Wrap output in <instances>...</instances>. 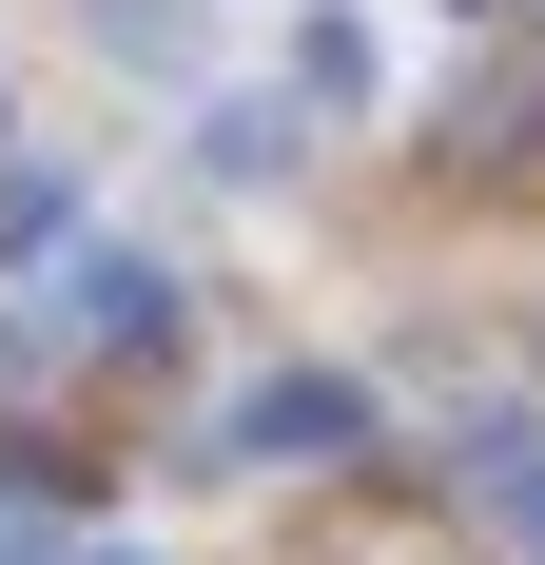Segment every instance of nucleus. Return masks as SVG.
I'll use <instances>...</instances> for the list:
<instances>
[{"instance_id":"nucleus-1","label":"nucleus","mask_w":545,"mask_h":565,"mask_svg":"<svg viewBox=\"0 0 545 565\" xmlns=\"http://www.w3.org/2000/svg\"><path fill=\"white\" fill-rule=\"evenodd\" d=\"M351 429H371V391H351V371H272V391H234V409H215V449H234V468H312V449H351Z\"/></svg>"},{"instance_id":"nucleus-4","label":"nucleus","mask_w":545,"mask_h":565,"mask_svg":"<svg viewBox=\"0 0 545 565\" xmlns=\"http://www.w3.org/2000/svg\"><path fill=\"white\" fill-rule=\"evenodd\" d=\"M98 565H157V546H98Z\"/></svg>"},{"instance_id":"nucleus-3","label":"nucleus","mask_w":545,"mask_h":565,"mask_svg":"<svg viewBox=\"0 0 545 565\" xmlns=\"http://www.w3.org/2000/svg\"><path fill=\"white\" fill-rule=\"evenodd\" d=\"M488 508H506V546L545 565V449H488Z\"/></svg>"},{"instance_id":"nucleus-2","label":"nucleus","mask_w":545,"mask_h":565,"mask_svg":"<svg viewBox=\"0 0 545 565\" xmlns=\"http://www.w3.org/2000/svg\"><path fill=\"white\" fill-rule=\"evenodd\" d=\"M58 312H78V332H137V312H157V274H137V254H78V292H58Z\"/></svg>"}]
</instances>
